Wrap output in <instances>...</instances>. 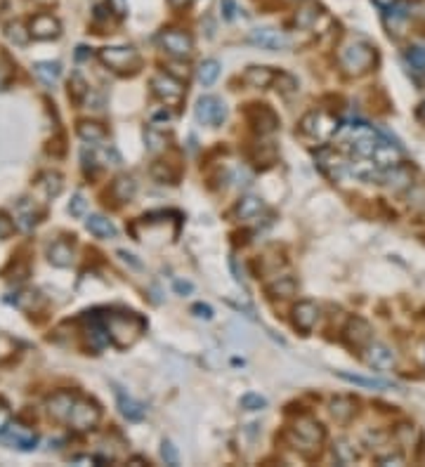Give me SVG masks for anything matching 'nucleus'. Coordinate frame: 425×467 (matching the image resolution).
Returning <instances> with one entry per match:
<instances>
[{
  "mask_svg": "<svg viewBox=\"0 0 425 467\" xmlns=\"http://www.w3.org/2000/svg\"><path fill=\"white\" fill-rule=\"evenodd\" d=\"M76 57H79V59H86V57H88V47H79V52H76Z\"/></svg>",
  "mask_w": 425,
  "mask_h": 467,
  "instance_id": "nucleus-58",
  "label": "nucleus"
},
{
  "mask_svg": "<svg viewBox=\"0 0 425 467\" xmlns=\"http://www.w3.org/2000/svg\"><path fill=\"white\" fill-rule=\"evenodd\" d=\"M102 321H104V328L109 333V340L118 350L133 347L142 338V333L147 331V321L135 311L111 309L106 314H102Z\"/></svg>",
  "mask_w": 425,
  "mask_h": 467,
  "instance_id": "nucleus-1",
  "label": "nucleus"
},
{
  "mask_svg": "<svg viewBox=\"0 0 425 467\" xmlns=\"http://www.w3.org/2000/svg\"><path fill=\"white\" fill-rule=\"evenodd\" d=\"M15 304L24 311H38L45 302H43V295H40L38 290H22V293H17Z\"/></svg>",
  "mask_w": 425,
  "mask_h": 467,
  "instance_id": "nucleus-30",
  "label": "nucleus"
},
{
  "mask_svg": "<svg viewBox=\"0 0 425 467\" xmlns=\"http://www.w3.org/2000/svg\"><path fill=\"white\" fill-rule=\"evenodd\" d=\"M262 211H265V203L257 199V196H243V199L236 203L234 215L241 222H248V220H255Z\"/></svg>",
  "mask_w": 425,
  "mask_h": 467,
  "instance_id": "nucleus-24",
  "label": "nucleus"
},
{
  "mask_svg": "<svg viewBox=\"0 0 425 467\" xmlns=\"http://www.w3.org/2000/svg\"><path fill=\"white\" fill-rule=\"evenodd\" d=\"M416 118H418V121H421V123L425 125V101H423V104L416 109Z\"/></svg>",
  "mask_w": 425,
  "mask_h": 467,
  "instance_id": "nucleus-55",
  "label": "nucleus"
},
{
  "mask_svg": "<svg viewBox=\"0 0 425 467\" xmlns=\"http://www.w3.org/2000/svg\"><path fill=\"white\" fill-rule=\"evenodd\" d=\"M314 158H316L319 170L324 172L328 179H333V182H338V179L350 170V163L345 161V156L338 154L336 149H331V147H321Z\"/></svg>",
  "mask_w": 425,
  "mask_h": 467,
  "instance_id": "nucleus-10",
  "label": "nucleus"
},
{
  "mask_svg": "<svg viewBox=\"0 0 425 467\" xmlns=\"http://www.w3.org/2000/svg\"><path fill=\"white\" fill-rule=\"evenodd\" d=\"M79 135H81V140L90 142V145H97V142H104L106 140L104 125H99V123H95V121H81L79 123Z\"/></svg>",
  "mask_w": 425,
  "mask_h": 467,
  "instance_id": "nucleus-27",
  "label": "nucleus"
},
{
  "mask_svg": "<svg viewBox=\"0 0 425 467\" xmlns=\"http://www.w3.org/2000/svg\"><path fill=\"white\" fill-rule=\"evenodd\" d=\"M338 128H340L338 121L331 116V113H326V111H312V113H307V116L300 121L303 135L314 137V140H319V142H324V140H328V137H333L338 133Z\"/></svg>",
  "mask_w": 425,
  "mask_h": 467,
  "instance_id": "nucleus-6",
  "label": "nucleus"
},
{
  "mask_svg": "<svg viewBox=\"0 0 425 467\" xmlns=\"http://www.w3.org/2000/svg\"><path fill=\"white\" fill-rule=\"evenodd\" d=\"M33 74L40 78V81L45 83V85H55L59 74H62V69H59L57 62H38L33 67Z\"/></svg>",
  "mask_w": 425,
  "mask_h": 467,
  "instance_id": "nucleus-33",
  "label": "nucleus"
},
{
  "mask_svg": "<svg viewBox=\"0 0 425 467\" xmlns=\"http://www.w3.org/2000/svg\"><path fill=\"white\" fill-rule=\"evenodd\" d=\"M343 340H345L347 347H352V350L364 352V347H367L369 343H374V331H371L367 319H362V316H352L343 328Z\"/></svg>",
  "mask_w": 425,
  "mask_h": 467,
  "instance_id": "nucleus-11",
  "label": "nucleus"
},
{
  "mask_svg": "<svg viewBox=\"0 0 425 467\" xmlns=\"http://www.w3.org/2000/svg\"><path fill=\"white\" fill-rule=\"evenodd\" d=\"M12 231H15V222L5 218V215H0V238H8Z\"/></svg>",
  "mask_w": 425,
  "mask_h": 467,
  "instance_id": "nucleus-49",
  "label": "nucleus"
},
{
  "mask_svg": "<svg viewBox=\"0 0 425 467\" xmlns=\"http://www.w3.org/2000/svg\"><path fill=\"white\" fill-rule=\"evenodd\" d=\"M99 62L104 64L109 71H113V74L128 76V74H135V71L140 69L142 59H140V52H137L135 47L113 45V47H102Z\"/></svg>",
  "mask_w": 425,
  "mask_h": 467,
  "instance_id": "nucleus-4",
  "label": "nucleus"
},
{
  "mask_svg": "<svg viewBox=\"0 0 425 467\" xmlns=\"http://www.w3.org/2000/svg\"><path fill=\"white\" fill-rule=\"evenodd\" d=\"M86 229L90 234H95L97 238H113L116 236V227L109 218H104V215H90L86 220Z\"/></svg>",
  "mask_w": 425,
  "mask_h": 467,
  "instance_id": "nucleus-25",
  "label": "nucleus"
},
{
  "mask_svg": "<svg viewBox=\"0 0 425 467\" xmlns=\"http://www.w3.org/2000/svg\"><path fill=\"white\" fill-rule=\"evenodd\" d=\"M15 340L8 338V335H0V363L8 361V359L15 354Z\"/></svg>",
  "mask_w": 425,
  "mask_h": 467,
  "instance_id": "nucleus-44",
  "label": "nucleus"
},
{
  "mask_svg": "<svg viewBox=\"0 0 425 467\" xmlns=\"http://www.w3.org/2000/svg\"><path fill=\"white\" fill-rule=\"evenodd\" d=\"M86 211H88V201L83 199V194H76L74 201L69 203V213L74 215V218H83Z\"/></svg>",
  "mask_w": 425,
  "mask_h": 467,
  "instance_id": "nucleus-46",
  "label": "nucleus"
},
{
  "mask_svg": "<svg viewBox=\"0 0 425 467\" xmlns=\"http://www.w3.org/2000/svg\"><path fill=\"white\" fill-rule=\"evenodd\" d=\"M340 378L352 382V385H359V387H369V389H390L392 385L380 378H364V375H355V373H347V370H340Z\"/></svg>",
  "mask_w": 425,
  "mask_h": 467,
  "instance_id": "nucleus-32",
  "label": "nucleus"
},
{
  "mask_svg": "<svg viewBox=\"0 0 425 467\" xmlns=\"http://www.w3.org/2000/svg\"><path fill=\"white\" fill-rule=\"evenodd\" d=\"M135 194H137V182H135V177L121 175V177L113 179V184H111V196H113V199H116V201L128 203V201H133V199H135Z\"/></svg>",
  "mask_w": 425,
  "mask_h": 467,
  "instance_id": "nucleus-23",
  "label": "nucleus"
},
{
  "mask_svg": "<svg viewBox=\"0 0 425 467\" xmlns=\"http://www.w3.org/2000/svg\"><path fill=\"white\" fill-rule=\"evenodd\" d=\"M383 179H385V184L387 187H392V189H404V187H409V182H411V172L406 170V167H402V165H394V167H387V172L383 175Z\"/></svg>",
  "mask_w": 425,
  "mask_h": 467,
  "instance_id": "nucleus-29",
  "label": "nucleus"
},
{
  "mask_svg": "<svg viewBox=\"0 0 425 467\" xmlns=\"http://www.w3.org/2000/svg\"><path fill=\"white\" fill-rule=\"evenodd\" d=\"M376 5H380V8H390V5H394L397 0H374Z\"/></svg>",
  "mask_w": 425,
  "mask_h": 467,
  "instance_id": "nucleus-57",
  "label": "nucleus"
},
{
  "mask_svg": "<svg viewBox=\"0 0 425 467\" xmlns=\"http://www.w3.org/2000/svg\"><path fill=\"white\" fill-rule=\"evenodd\" d=\"M239 404H241L243 411H262L267 406V399L262 397V394H257V392H248V394H243Z\"/></svg>",
  "mask_w": 425,
  "mask_h": 467,
  "instance_id": "nucleus-40",
  "label": "nucleus"
},
{
  "mask_svg": "<svg viewBox=\"0 0 425 467\" xmlns=\"http://www.w3.org/2000/svg\"><path fill=\"white\" fill-rule=\"evenodd\" d=\"M248 40L253 45L262 47V50H272V52H281V50H289L291 47L289 35H286L284 31H277V28H269V26L253 28L248 35Z\"/></svg>",
  "mask_w": 425,
  "mask_h": 467,
  "instance_id": "nucleus-12",
  "label": "nucleus"
},
{
  "mask_svg": "<svg viewBox=\"0 0 425 467\" xmlns=\"http://www.w3.org/2000/svg\"><path fill=\"white\" fill-rule=\"evenodd\" d=\"M173 286H175V290L179 293V295H187V293H191V288H194L189 281H175Z\"/></svg>",
  "mask_w": 425,
  "mask_h": 467,
  "instance_id": "nucleus-53",
  "label": "nucleus"
},
{
  "mask_svg": "<svg viewBox=\"0 0 425 467\" xmlns=\"http://www.w3.org/2000/svg\"><path fill=\"white\" fill-rule=\"evenodd\" d=\"M333 456H336V460L340 465H352L355 460H359V451L350 444V441L340 439L333 444Z\"/></svg>",
  "mask_w": 425,
  "mask_h": 467,
  "instance_id": "nucleus-34",
  "label": "nucleus"
},
{
  "mask_svg": "<svg viewBox=\"0 0 425 467\" xmlns=\"http://www.w3.org/2000/svg\"><path fill=\"white\" fill-rule=\"evenodd\" d=\"M364 361H367L371 368H378V370H392L397 366L394 352L383 343H369L364 347Z\"/></svg>",
  "mask_w": 425,
  "mask_h": 467,
  "instance_id": "nucleus-15",
  "label": "nucleus"
},
{
  "mask_svg": "<svg viewBox=\"0 0 425 467\" xmlns=\"http://www.w3.org/2000/svg\"><path fill=\"white\" fill-rule=\"evenodd\" d=\"M230 265H232V272H234V279L239 281V284H243V267L239 269V257L232 255L230 257Z\"/></svg>",
  "mask_w": 425,
  "mask_h": 467,
  "instance_id": "nucleus-50",
  "label": "nucleus"
},
{
  "mask_svg": "<svg viewBox=\"0 0 425 467\" xmlns=\"http://www.w3.org/2000/svg\"><path fill=\"white\" fill-rule=\"evenodd\" d=\"M5 10H8V0H0V15H3Z\"/></svg>",
  "mask_w": 425,
  "mask_h": 467,
  "instance_id": "nucleus-59",
  "label": "nucleus"
},
{
  "mask_svg": "<svg viewBox=\"0 0 425 467\" xmlns=\"http://www.w3.org/2000/svg\"><path fill=\"white\" fill-rule=\"evenodd\" d=\"M0 441L12 448H19V451H33L35 444H38V434L33 429L24 427V425H8L0 432Z\"/></svg>",
  "mask_w": 425,
  "mask_h": 467,
  "instance_id": "nucleus-13",
  "label": "nucleus"
},
{
  "mask_svg": "<svg viewBox=\"0 0 425 467\" xmlns=\"http://www.w3.org/2000/svg\"><path fill=\"white\" fill-rule=\"evenodd\" d=\"M69 97L74 99L76 104H81V101L88 97V85H86V81H83L79 74H74V76H71V81H69Z\"/></svg>",
  "mask_w": 425,
  "mask_h": 467,
  "instance_id": "nucleus-37",
  "label": "nucleus"
},
{
  "mask_svg": "<svg viewBox=\"0 0 425 467\" xmlns=\"http://www.w3.org/2000/svg\"><path fill=\"white\" fill-rule=\"evenodd\" d=\"M274 83L279 85L277 90L281 95H291V92H296V90H298V81L293 76H289V74H277Z\"/></svg>",
  "mask_w": 425,
  "mask_h": 467,
  "instance_id": "nucleus-42",
  "label": "nucleus"
},
{
  "mask_svg": "<svg viewBox=\"0 0 425 467\" xmlns=\"http://www.w3.org/2000/svg\"><path fill=\"white\" fill-rule=\"evenodd\" d=\"M29 28H31V35L35 40H55V38H59V33H62V24H59L52 15H45V12L31 17Z\"/></svg>",
  "mask_w": 425,
  "mask_h": 467,
  "instance_id": "nucleus-16",
  "label": "nucleus"
},
{
  "mask_svg": "<svg viewBox=\"0 0 425 467\" xmlns=\"http://www.w3.org/2000/svg\"><path fill=\"white\" fill-rule=\"evenodd\" d=\"M404 57L416 71H425V43L409 45V47H406V52H404Z\"/></svg>",
  "mask_w": 425,
  "mask_h": 467,
  "instance_id": "nucleus-36",
  "label": "nucleus"
},
{
  "mask_svg": "<svg viewBox=\"0 0 425 467\" xmlns=\"http://www.w3.org/2000/svg\"><path fill=\"white\" fill-rule=\"evenodd\" d=\"M47 260L52 262L55 267H71L74 265V245L64 238H59L47 248Z\"/></svg>",
  "mask_w": 425,
  "mask_h": 467,
  "instance_id": "nucleus-22",
  "label": "nucleus"
},
{
  "mask_svg": "<svg viewBox=\"0 0 425 467\" xmlns=\"http://www.w3.org/2000/svg\"><path fill=\"white\" fill-rule=\"evenodd\" d=\"M191 311H194V316H199V319H206V321L213 319V309L208 307V304H203V302L194 304V307H191Z\"/></svg>",
  "mask_w": 425,
  "mask_h": 467,
  "instance_id": "nucleus-48",
  "label": "nucleus"
},
{
  "mask_svg": "<svg viewBox=\"0 0 425 467\" xmlns=\"http://www.w3.org/2000/svg\"><path fill=\"white\" fill-rule=\"evenodd\" d=\"M196 118H199V123L208 125V128H220V125L225 123L227 118V106L223 99L213 97V95H206V97H201L196 101Z\"/></svg>",
  "mask_w": 425,
  "mask_h": 467,
  "instance_id": "nucleus-9",
  "label": "nucleus"
},
{
  "mask_svg": "<svg viewBox=\"0 0 425 467\" xmlns=\"http://www.w3.org/2000/svg\"><path fill=\"white\" fill-rule=\"evenodd\" d=\"M5 38H8L12 45L24 47V45L29 43V40L33 38V35H31V28L24 26L22 22H12V24H8V26H5Z\"/></svg>",
  "mask_w": 425,
  "mask_h": 467,
  "instance_id": "nucleus-28",
  "label": "nucleus"
},
{
  "mask_svg": "<svg viewBox=\"0 0 425 467\" xmlns=\"http://www.w3.org/2000/svg\"><path fill=\"white\" fill-rule=\"evenodd\" d=\"M404 458L402 456H383L378 458V465H402Z\"/></svg>",
  "mask_w": 425,
  "mask_h": 467,
  "instance_id": "nucleus-52",
  "label": "nucleus"
},
{
  "mask_svg": "<svg viewBox=\"0 0 425 467\" xmlns=\"http://www.w3.org/2000/svg\"><path fill=\"white\" fill-rule=\"evenodd\" d=\"M109 5L116 10V15H125V0H109Z\"/></svg>",
  "mask_w": 425,
  "mask_h": 467,
  "instance_id": "nucleus-54",
  "label": "nucleus"
},
{
  "mask_svg": "<svg viewBox=\"0 0 425 467\" xmlns=\"http://www.w3.org/2000/svg\"><path fill=\"white\" fill-rule=\"evenodd\" d=\"M274 78H277V71L269 69V67H248L243 71L241 76V83L248 88H255V90H262V88H269L274 83Z\"/></svg>",
  "mask_w": 425,
  "mask_h": 467,
  "instance_id": "nucleus-21",
  "label": "nucleus"
},
{
  "mask_svg": "<svg viewBox=\"0 0 425 467\" xmlns=\"http://www.w3.org/2000/svg\"><path fill=\"white\" fill-rule=\"evenodd\" d=\"M326 429L321 427L319 420H314L312 416H300L286 432V441L293 451H298L300 456L312 460L319 456L321 444H324Z\"/></svg>",
  "mask_w": 425,
  "mask_h": 467,
  "instance_id": "nucleus-2",
  "label": "nucleus"
},
{
  "mask_svg": "<svg viewBox=\"0 0 425 467\" xmlns=\"http://www.w3.org/2000/svg\"><path fill=\"white\" fill-rule=\"evenodd\" d=\"M296 290H298V284H296V279H291V277H279L274 284L267 286V293L272 297H291V295H296Z\"/></svg>",
  "mask_w": 425,
  "mask_h": 467,
  "instance_id": "nucleus-31",
  "label": "nucleus"
},
{
  "mask_svg": "<svg viewBox=\"0 0 425 467\" xmlns=\"http://www.w3.org/2000/svg\"><path fill=\"white\" fill-rule=\"evenodd\" d=\"M316 319H319V307L310 300H303L293 307V326L300 333H310L316 326Z\"/></svg>",
  "mask_w": 425,
  "mask_h": 467,
  "instance_id": "nucleus-17",
  "label": "nucleus"
},
{
  "mask_svg": "<svg viewBox=\"0 0 425 467\" xmlns=\"http://www.w3.org/2000/svg\"><path fill=\"white\" fill-rule=\"evenodd\" d=\"M168 3L173 5V8H187L191 0H168Z\"/></svg>",
  "mask_w": 425,
  "mask_h": 467,
  "instance_id": "nucleus-56",
  "label": "nucleus"
},
{
  "mask_svg": "<svg viewBox=\"0 0 425 467\" xmlns=\"http://www.w3.org/2000/svg\"><path fill=\"white\" fill-rule=\"evenodd\" d=\"M402 149L397 145H392V142H387L385 137H380L378 147H376V154H374V163L380 167V170H387V167H394L402 163Z\"/></svg>",
  "mask_w": 425,
  "mask_h": 467,
  "instance_id": "nucleus-20",
  "label": "nucleus"
},
{
  "mask_svg": "<svg viewBox=\"0 0 425 467\" xmlns=\"http://www.w3.org/2000/svg\"><path fill=\"white\" fill-rule=\"evenodd\" d=\"M220 10H223L225 22H234V17H236V3L234 0H220Z\"/></svg>",
  "mask_w": 425,
  "mask_h": 467,
  "instance_id": "nucleus-47",
  "label": "nucleus"
},
{
  "mask_svg": "<svg viewBox=\"0 0 425 467\" xmlns=\"http://www.w3.org/2000/svg\"><path fill=\"white\" fill-rule=\"evenodd\" d=\"M357 413V401L350 397H336L331 401V416L338 423H347Z\"/></svg>",
  "mask_w": 425,
  "mask_h": 467,
  "instance_id": "nucleus-26",
  "label": "nucleus"
},
{
  "mask_svg": "<svg viewBox=\"0 0 425 467\" xmlns=\"http://www.w3.org/2000/svg\"><path fill=\"white\" fill-rule=\"evenodd\" d=\"M338 64L347 76H364L376 64V47L367 40H347L338 50Z\"/></svg>",
  "mask_w": 425,
  "mask_h": 467,
  "instance_id": "nucleus-3",
  "label": "nucleus"
},
{
  "mask_svg": "<svg viewBox=\"0 0 425 467\" xmlns=\"http://www.w3.org/2000/svg\"><path fill=\"white\" fill-rule=\"evenodd\" d=\"M293 3H305V0H293Z\"/></svg>",
  "mask_w": 425,
  "mask_h": 467,
  "instance_id": "nucleus-61",
  "label": "nucleus"
},
{
  "mask_svg": "<svg viewBox=\"0 0 425 467\" xmlns=\"http://www.w3.org/2000/svg\"><path fill=\"white\" fill-rule=\"evenodd\" d=\"M161 458L166 460V465H179V456H177V448L170 444V441H163L161 444Z\"/></svg>",
  "mask_w": 425,
  "mask_h": 467,
  "instance_id": "nucleus-43",
  "label": "nucleus"
},
{
  "mask_svg": "<svg viewBox=\"0 0 425 467\" xmlns=\"http://www.w3.org/2000/svg\"><path fill=\"white\" fill-rule=\"evenodd\" d=\"M159 45L168 52L170 57L177 59H187L191 52H194V40L187 31H179V28H166V31L159 33Z\"/></svg>",
  "mask_w": 425,
  "mask_h": 467,
  "instance_id": "nucleus-8",
  "label": "nucleus"
},
{
  "mask_svg": "<svg viewBox=\"0 0 425 467\" xmlns=\"http://www.w3.org/2000/svg\"><path fill=\"white\" fill-rule=\"evenodd\" d=\"M246 116L257 135H272L279 130V116L267 104H250Z\"/></svg>",
  "mask_w": 425,
  "mask_h": 467,
  "instance_id": "nucleus-14",
  "label": "nucleus"
},
{
  "mask_svg": "<svg viewBox=\"0 0 425 467\" xmlns=\"http://www.w3.org/2000/svg\"><path fill=\"white\" fill-rule=\"evenodd\" d=\"M316 17H319V10H316V5H307V8L298 10L296 12V24L300 28H310L316 24Z\"/></svg>",
  "mask_w": 425,
  "mask_h": 467,
  "instance_id": "nucleus-38",
  "label": "nucleus"
},
{
  "mask_svg": "<svg viewBox=\"0 0 425 467\" xmlns=\"http://www.w3.org/2000/svg\"><path fill=\"white\" fill-rule=\"evenodd\" d=\"M113 392H116L118 411H121V416L125 418V420H130V423H140V420H145V416H147L145 404H140V401L133 399V397H130V394H125L121 387H113Z\"/></svg>",
  "mask_w": 425,
  "mask_h": 467,
  "instance_id": "nucleus-18",
  "label": "nucleus"
},
{
  "mask_svg": "<svg viewBox=\"0 0 425 467\" xmlns=\"http://www.w3.org/2000/svg\"><path fill=\"white\" fill-rule=\"evenodd\" d=\"M145 137H147V145H149L152 151H159V149L166 145V135H159L157 128H149L145 133Z\"/></svg>",
  "mask_w": 425,
  "mask_h": 467,
  "instance_id": "nucleus-45",
  "label": "nucleus"
},
{
  "mask_svg": "<svg viewBox=\"0 0 425 467\" xmlns=\"http://www.w3.org/2000/svg\"><path fill=\"white\" fill-rule=\"evenodd\" d=\"M76 397H79V394H74V392H57V394H52V397L47 399V413H50L55 420L67 423L69 416H71V409H74Z\"/></svg>",
  "mask_w": 425,
  "mask_h": 467,
  "instance_id": "nucleus-19",
  "label": "nucleus"
},
{
  "mask_svg": "<svg viewBox=\"0 0 425 467\" xmlns=\"http://www.w3.org/2000/svg\"><path fill=\"white\" fill-rule=\"evenodd\" d=\"M40 187L45 189L47 196H59V191H62V175H57V172H45V175L40 177Z\"/></svg>",
  "mask_w": 425,
  "mask_h": 467,
  "instance_id": "nucleus-39",
  "label": "nucleus"
},
{
  "mask_svg": "<svg viewBox=\"0 0 425 467\" xmlns=\"http://www.w3.org/2000/svg\"><path fill=\"white\" fill-rule=\"evenodd\" d=\"M8 425H10V411H8V406L0 401V432H3Z\"/></svg>",
  "mask_w": 425,
  "mask_h": 467,
  "instance_id": "nucleus-51",
  "label": "nucleus"
},
{
  "mask_svg": "<svg viewBox=\"0 0 425 467\" xmlns=\"http://www.w3.org/2000/svg\"><path fill=\"white\" fill-rule=\"evenodd\" d=\"M102 418V411L99 406L95 404L93 399H86V397H76L74 401V409H71V416L67 425L74 429H79V432H90V429L97 427Z\"/></svg>",
  "mask_w": 425,
  "mask_h": 467,
  "instance_id": "nucleus-5",
  "label": "nucleus"
},
{
  "mask_svg": "<svg viewBox=\"0 0 425 467\" xmlns=\"http://www.w3.org/2000/svg\"><path fill=\"white\" fill-rule=\"evenodd\" d=\"M152 92L168 106H179L184 99V85L182 81H177L175 76L170 74H157L152 78Z\"/></svg>",
  "mask_w": 425,
  "mask_h": 467,
  "instance_id": "nucleus-7",
  "label": "nucleus"
},
{
  "mask_svg": "<svg viewBox=\"0 0 425 467\" xmlns=\"http://www.w3.org/2000/svg\"><path fill=\"white\" fill-rule=\"evenodd\" d=\"M423 366H425V347H423Z\"/></svg>",
  "mask_w": 425,
  "mask_h": 467,
  "instance_id": "nucleus-60",
  "label": "nucleus"
},
{
  "mask_svg": "<svg viewBox=\"0 0 425 467\" xmlns=\"http://www.w3.org/2000/svg\"><path fill=\"white\" fill-rule=\"evenodd\" d=\"M196 76H199V83H203V85H213L220 76V62H215V59L201 62L199 69H196Z\"/></svg>",
  "mask_w": 425,
  "mask_h": 467,
  "instance_id": "nucleus-35",
  "label": "nucleus"
},
{
  "mask_svg": "<svg viewBox=\"0 0 425 467\" xmlns=\"http://www.w3.org/2000/svg\"><path fill=\"white\" fill-rule=\"evenodd\" d=\"M38 222H40V215L33 213V208L31 211H24V206H19V215H17V224H19V229L29 231V229H33Z\"/></svg>",
  "mask_w": 425,
  "mask_h": 467,
  "instance_id": "nucleus-41",
  "label": "nucleus"
}]
</instances>
